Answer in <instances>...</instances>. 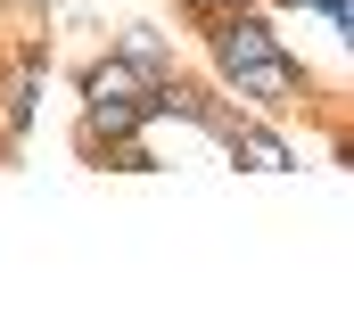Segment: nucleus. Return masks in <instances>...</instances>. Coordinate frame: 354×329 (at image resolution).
I'll list each match as a JSON object with an SVG mask.
<instances>
[{"label":"nucleus","instance_id":"nucleus-1","mask_svg":"<svg viewBox=\"0 0 354 329\" xmlns=\"http://www.w3.org/2000/svg\"><path fill=\"white\" fill-rule=\"evenodd\" d=\"M223 99H239L248 115H272V124H288V115H313L322 107V82L305 58H288V41L272 50V58H248V66H231V75H214Z\"/></svg>","mask_w":354,"mask_h":329},{"label":"nucleus","instance_id":"nucleus-2","mask_svg":"<svg viewBox=\"0 0 354 329\" xmlns=\"http://www.w3.org/2000/svg\"><path fill=\"white\" fill-rule=\"evenodd\" d=\"M214 149L239 164V173H297V149H288V132H280L272 115H248V107L223 124V140H214Z\"/></svg>","mask_w":354,"mask_h":329},{"label":"nucleus","instance_id":"nucleus-3","mask_svg":"<svg viewBox=\"0 0 354 329\" xmlns=\"http://www.w3.org/2000/svg\"><path fill=\"white\" fill-rule=\"evenodd\" d=\"M223 107V91L214 82H198V75H157L149 91H140V124H189V132H206V115Z\"/></svg>","mask_w":354,"mask_h":329},{"label":"nucleus","instance_id":"nucleus-4","mask_svg":"<svg viewBox=\"0 0 354 329\" xmlns=\"http://www.w3.org/2000/svg\"><path fill=\"white\" fill-rule=\"evenodd\" d=\"M140 91H149V75L132 58H115V50H99V58L75 66V99H140Z\"/></svg>","mask_w":354,"mask_h":329},{"label":"nucleus","instance_id":"nucleus-5","mask_svg":"<svg viewBox=\"0 0 354 329\" xmlns=\"http://www.w3.org/2000/svg\"><path fill=\"white\" fill-rule=\"evenodd\" d=\"M107 50H115V58H132L149 82L174 75V33H165V25H115V41H107Z\"/></svg>","mask_w":354,"mask_h":329},{"label":"nucleus","instance_id":"nucleus-6","mask_svg":"<svg viewBox=\"0 0 354 329\" xmlns=\"http://www.w3.org/2000/svg\"><path fill=\"white\" fill-rule=\"evenodd\" d=\"M99 173H157L149 132H124V140H107V149H99Z\"/></svg>","mask_w":354,"mask_h":329},{"label":"nucleus","instance_id":"nucleus-7","mask_svg":"<svg viewBox=\"0 0 354 329\" xmlns=\"http://www.w3.org/2000/svg\"><path fill=\"white\" fill-rule=\"evenodd\" d=\"M174 8L198 25V17H231V8H264V0H174Z\"/></svg>","mask_w":354,"mask_h":329},{"label":"nucleus","instance_id":"nucleus-8","mask_svg":"<svg viewBox=\"0 0 354 329\" xmlns=\"http://www.w3.org/2000/svg\"><path fill=\"white\" fill-rule=\"evenodd\" d=\"M8 17H41V8H58V0H0Z\"/></svg>","mask_w":354,"mask_h":329},{"label":"nucleus","instance_id":"nucleus-9","mask_svg":"<svg viewBox=\"0 0 354 329\" xmlns=\"http://www.w3.org/2000/svg\"><path fill=\"white\" fill-rule=\"evenodd\" d=\"M264 8H313V0H264Z\"/></svg>","mask_w":354,"mask_h":329},{"label":"nucleus","instance_id":"nucleus-10","mask_svg":"<svg viewBox=\"0 0 354 329\" xmlns=\"http://www.w3.org/2000/svg\"><path fill=\"white\" fill-rule=\"evenodd\" d=\"M0 17H8V8H0Z\"/></svg>","mask_w":354,"mask_h":329},{"label":"nucleus","instance_id":"nucleus-11","mask_svg":"<svg viewBox=\"0 0 354 329\" xmlns=\"http://www.w3.org/2000/svg\"><path fill=\"white\" fill-rule=\"evenodd\" d=\"M0 82H8V75H0Z\"/></svg>","mask_w":354,"mask_h":329}]
</instances>
